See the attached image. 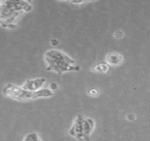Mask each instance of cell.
Listing matches in <instances>:
<instances>
[{
    "instance_id": "6da1fadb",
    "label": "cell",
    "mask_w": 150,
    "mask_h": 141,
    "mask_svg": "<svg viewBox=\"0 0 150 141\" xmlns=\"http://www.w3.org/2000/svg\"><path fill=\"white\" fill-rule=\"evenodd\" d=\"M44 60L47 63V70H53L58 74L68 72L77 70L79 66L75 65V61L64 52L57 49H50L44 54Z\"/></svg>"
},
{
    "instance_id": "7a4b0ae2",
    "label": "cell",
    "mask_w": 150,
    "mask_h": 141,
    "mask_svg": "<svg viewBox=\"0 0 150 141\" xmlns=\"http://www.w3.org/2000/svg\"><path fill=\"white\" fill-rule=\"evenodd\" d=\"M2 92L5 96L16 101L24 102V101L35 99V93L27 91L22 87H18L13 84H6L3 87Z\"/></svg>"
},
{
    "instance_id": "3957f363",
    "label": "cell",
    "mask_w": 150,
    "mask_h": 141,
    "mask_svg": "<svg viewBox=\"0 0 150 141\" xmlns=\"http://www.w3.org/2000/svg\"><path fill=\"white\" fill-rule=\"evenodd\" d=\"M83 121L84 118L81 116H79L75 119V122L72 127L69 130V134L72 137H75L80 140H86L84 132H83Z\"/></svg>"
},
{
    "instance_id": "277c9868",
    "label": "cell",
    "mask_w": 150,
    "mask_h": 141,
    "mask_svg": "<svg viewBox=\"0 0 150 141\" xmlns=\"http://www.w3.org/2000/svg\"><path fill=\"white\" fill-rule=\"evenodd\" d=\"M45 82H46V80L44 78H37V79L28 80L22 85V87L27 91L35 93V92L40 90Z\"/></svg>"
},
{
    "instance_id": "5b68a950",
    "label": "cell",
    "mask_w": 150,
    "mask_h": 141,
    "mask_svg": "<svg viewBox=\"0 0 150 141\" xmlns=\"http://www.w3.org/2000/svg\"><path fill=\"white\" fill-rule=\"evenodd\" d=\"M94 127H95V122H94L93 119H91V118H84V121H83V132H84L86 141L88 140L89 136H90L91 132L94 130Z\"/></svg>"
},
{
    "instance_id": "8992f818",
    "label": "cell",
    "mask_w": 150,
    "mask_h": 141,
    "mask_svg": "<svg viewBox=\"0 0 150 141\" xmlns=\"http://www.w3.org/2000/svg\"><path fill=\"white\" fill-rule=\"evenodd\" d=\"M106 60H107V63L109 65L116 66V65H118L122 63L123 56L117 53H111L107 56Z\"/></svg>"
},
{
    "instance_id": "52a82bcc",
    "label": "cell",
    "mask_w": 150,
    "mask_h": 141,
    "mask_svg": "<svg viewBox=\"0 0 150 141\" xmlns=\"http://www.w3.org/2000/svg\"><path fill=\"white\" fill-rule=\"evenodd\" d=\"M54 93L50 88H41L40 90L35 92V97L37 98H49L53 96Z\"/></svg>"
},
{
    "instance_id": "ba28073f",
    "label": "cell",
    "mask_w": 150,
    "mask_h": 141,
    "mask_svg": "<svg viewBox=\"0 0 150 141\" xmlns=\"http://www.w3.org/2000/svg\"><path fill=\"white\" fill-rule=\"evenodd\" d=\"M22 141H42L39 135L35 132H30L25 136Z\"/></svg>"
},
{
    "instance_id": "9c48e42d",
    "label": "cell",
    "mask_w": 150,
    "mask_h": 141,
    "mask_svg": "<svg viewBox=\"0 0 150 141\" xmlns=\"http://www.w3.org/2000/svg\"><path fill=\"white\" fill-rule=\"evenodd\" d=\"M110 69V66L108 63H102L100 64H97L94 70H95V72H100V73H107L108 70Z\"/></svg>"
},
{
    "instance_id": "30bf717a",
    "label": "cell",
    "mask_w": 150,
    "mask_h": 141,
    "mask_svg": "<svg viewBox=\"0 0 150 141\" xmlns=\"http://www.w3.org/2000/svg\"><path fill=\"white\" fill-rule=\"evenodd\" d=\"M123 36H124V33H123L122 31H120V30L116 31V32L114 33V37H115L116 39H121V38H123Z\"/></svg>"
},
{
    "instance_id": "8fae6325",
    "label": "cell",
    "mask_w": 150,
    "mask_h": 141,
    "mask_svg": "<svg viewBox=\"0 0 150 141\" xmlns=\"http://www.w3.org/2000/svg\"><path fill=\"white\" fill-rule=\"evenodd\" d=\"M58 88V86H57V83H55V82H51L50 84V89L51 90V91H56L57 89Z\"/></svg>"
},
{
    "instance_id": "7c38bea8",
    "label": "cell",
    "mask_w": 150,
    "mask_h": 141,
    "mask_svg": "<svg viewBox=\"0 0 150 141\" xmlns=\"http://www.w3.org/2000/svg\"><path fill=\"white\" fill-rule=\"evenodd\" d=\"M88 94H89L90 95H92V96H96V95L99 94V91H98L97 89L93 88V89H90V90L88 91Z\"/></svg>"
},
{
    "instance_id": "4fadbf2b",
    "label": "cell",
    "mask_w": 150,
    "mask_h": 141,
    "mask_svg": "<svg viewBox=\"0 0 150 141\" xmlns=\"http://www.w3.org/2000/svg\"><path fill=\"white\" fill-rule=\"evenodd\" d=\"M126 117H127V119H128V120H130V121H133V120H135V118H136V117H135V116H134V115H132V114H128Z\"/></svg>"
},
{
    "instance_id": "5bb4252c",
    "label": "cell",
    "mask_w": 150,
    "mask_h": 141,
    "mask_svg": "<svg viewBox=\"0 0 150 141\" xmlns=\"http://www.w3.org/2000/svg\"><path fill=\"white\" fill-rule=\"evenodd\" d=\"M51 44H52L53 46H56V45L58 44V41L56 40V39H52V40H51Z\"/></svg>"
},
{
    "instance_id": "9a60e30c",
    "label": "cell",
    "mask_w": 150,
    "mask_h": 141,
    "mask_svg": "<svg viewBox=\"0 0 150 141\" xmlns=\"http://www.w3.org/2000/svg\"><path fill=\"white\" fill-rule=\"evenodd\" d=\"M0 6H1V2H0Z\"/></svg>"
}]
</instances>
